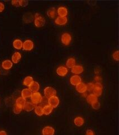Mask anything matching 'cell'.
<instances>
[{"label":"cell","mask_w":119,"mask_h":135,"mask_svg":"<svg viewBox=\"0 0 119 135\" xmlns=\"http://www.w3.org/2000/svg\"><path fill=\"white\" fill-rule=\"evenodd\" d=\"M86 85H87V91L89 92H92L93 88V86H94V83H92V82L88 83V84H86Z\"/></svg>","instance_id":"obj_32"},{"label":"cell","mask_w":119,"mask_h":135,"mask_svg":"<svg viewBox=\"0 0 119 135\" xmlns=\"http://www.w3.org/2000/svg\"><path fill=\"white\" fill-rule=\"evenodd\" d=\"M102 90L103 87L101 83L95 82L94 83V86H93V88L92 90L93 94H94L98 98V97L101 96L102 94Z\"/></svg>","instance_id":"obj_3"},{"label":"cell","mask_w":119,"mask_h":135,"mask_svg":"<svg viewBox=\"0 0 119 135\" xmlns=\"http://www.w3.org/2000/svg\"><path fill=\"white\" fill-rule=\"evenodd\" d=\"M72 41V36L68 33H64L61 36V42L65 46L69 45Z\"/></svg>","instance_id":"obj_5"},{"label":"cell","mask_w":119,"mask_h":135,"mask_svg":"<svg viewBox=\"0 0 119 135\" xmlns=\"http://www.w3.org/2000/svg\"><path fill=\"white\" fill-rule=\"evenodd\" d=\"M112 57L115 61H118V50L115 51L113 53Z\"/></svg>","instance_id":"obj_33"},{"label":"cell","mask_w":119,"mask_h":135,"mask_svg":"<svg viewBox=\"0 0 119 135\" xmlns=\"http://www.w3.org/2000/svg\"><path fill=\"white\" fill-rule=\"evenodd\" d=\"M34 44L30 40H26L23 42V49L24 51H30L34 49Z\"/></svg>","instance_id":"obj_6"},{"label":"cell","mask_w":119,"mask_h":135,"mask_svg":"<svg viewBox=\"0 0 119 135\" xmlns=\"http://www.w3.org/2000/svg\"><path fill=\"white\" fill-rule=\"evenodd\" d=\"M59 104V99L56 95L51 97V98L48 99V105H49L52 108H56L58 107Z\"/></svg>","instance_id":"obj_7"},{"label":"cell","mask_w":119,"mask_h":135,"mask_svg":"<svg viewBox=\"0 0 119 135\" xmlns=\"http://www.w3.org/2000/svg\"><path fill=\"white\" fill-rule=\"evenodd\" d=\"M40 84L37 82L34 81L33 83L29 87V88L31 91L32 92H38L40 90Z\"/></svg>","instance_id":"obj_21"},{"label":"cell","mask_w":119,"mask_h":135,"mask_svg":"<svg viewBox=\"0 0 119 135\" xmlns=\"http://www.w3.org/2000/svg\"><path fill=\"white\" fill-rule=\"evenodd\" d=\"M75 63H76L75 59L73 57H70L67 60L66 64L67 68L71 69L72 67L75 65Z\"/></svg>","instance_id":"obj_28"},{"label":"cell","mask_w":119,"mask_h":135,"mask_svg":"<svg viewBox=\"0 0 119 135\" xmlns=\"http://www.w3.org/2000/svg\"><path fill=\"white\" fill-rule=\"evenodd\" d=\"M83 67L80 65H75L71 68V71L73 74L75 75L80 74L83 72Z\"/></svg>","instance_id":"obj_10"},{"label":"cell","mask_w":119,"mask_h":135,"mask_svg":"<svg viewBox=\"0 0 119 135\" xmlns=\"http://www.w3.org/2000/svg\"><path fill=\"white\" fill-rule=\"evenodd\" d=\"M34 17L30 12H28L25 14L23 16V21L25 23H30L32 22Z\"/></svg>","instance_id":"obj_19"},{"label":"cell","mask_w":119,"mask_h":135,"mask_svg":"<svg viewBox=\"0 0 119 135\" xmlns=\"http://www.w3.org/2000/svg\"><path fill=\"white\" fill-rule=\"evenodd\" d=\"M23 110V109L21 108L18 106H16V105L15 104L14 107V109H13V111L14 113L15 114H19L22 112Z\"/></svg>","instance_id":"obj_31"},{"label":"cell","mask_w":119,"mask_h":135,"mask_svg":"<svg viewBox=\"0 0 119 135\" xmlns=\"http://www.w3.org/2000/svg\"><path fill=\"white\" fill-rule=\"evenodd\" d=\"M35 106L36 105L35 104H34L32 102H30V101H26L23 108V109L26 112H30L33 111V110L34 109Z\"/></svg>","instance_id":"obj_15"},{"label":"cell","mask_w":119,"mask_h":135,"mask_svg":"<svg viewBox=\"0 0 119 135\" xmlns=\"http://www.w3.org/2000/svg\"><path fill=\"white\" fill-rule=\"evenodd\" d=\"M68 22V19L67 17H60L58 16L55 19L54 23L57 25H64Z\"/></svg>","instance_id":"obj_12"},{"label":"cell","mask_w":119,"mask_h":135,"mask_svg":"<svg viewBox=\"0 0 119 135\" xmlns=\"http://www.w3.org/2000/svg\"><path fill=\"white\" fill-rule=\"evenodd\" d=\"M26 99L22 98V97L21 96L16 100L15 105H16V106H18L23 109V108L24 107L25 103H26Z\"/></svg>","instance_id":"obj_18"},{"label":"cell","mask_w":119,"mask_h":135,"mask_svg":"<svg viewBox=\"0 0 119 135\" xmlns=\"http://www.w3.org/2000/svg\"><path fill=\"white\" fill-rule=\"evenodd\" d=\"M11 4L12 6L15 7H19V1H12Z\"/></svg>","instance_id":"obj_37"},{"label":"cell","mask_w":119,"mask_h":135,"mask_svg":"<svg viewBox=\"0 0 119 135\" xmlns=\"http://www.w3.org/2000/svg\"><path fill=\"white\" fill-rule=\"evenodd\" d=\"M45 19L39 13H36L34 15V25L37 28H41L45 24Z\"/></svg>","instance_id":"obj_1"},{"label":"cell","mask_w":119,"mask_h":135,"mask_svg":"<svg viewBox=\"0 0 119 135\" xmlns=\"http://www.w3.org/2000/svg\"><path fill=\"white\" fill-rule=\"evenodd\" d=\"M57 74L61 77H64L68 72V70L67 68L64 66H60L58 67L56 70Z\"/></svg>","instance_id":"obj_9"},{"label":"cell","mask_w":119,"mask_h":135,"mask_svg":"<svg viewBox=\"0 0 119 135\" xmlns=\"http://www.w3.org/2000/svg\"><path fill=\"white\" fill-rule=\"evenodd\" d=\"M28 4L29 1H19V6L21 7H26Z\"/></svg>","instance_id":"obj_34"},{"label":"cell","mask_w":119,"mask_h":135,"mask_svg":"<svg viewBox=\"0 0 119 135\" xmlns=\"http://www.w3.org/2000/svg\"><path fill=\"white\" fill-rule=\"evenodd\" d=\"M32 93L33 92H31V91L30 90L29 88H24V89L21 91V97L25 99L29 98L31 97Z\"/></svg>","instance_id":"obj_17"},{"label":"cell","mask_w":119,"mask_h":135,"mask_svg":"<svg viewBox=\"0 0 119 135\" xmlns=\"http://www.w3.org/2000/svg\"><path fill=\"white\" fill-rule=\"evenodd\" d=\"M23 42L20 39H16L13 41V43H12V45H13V47L16 49L20 50L23 49Z\"/></svg>","instance_id":"obj_22"},{"label":"cell","mask_w":119,"mask_h":135,"mask_svg":"<svg viewBox=\"0 0 119 135\" xmlns=\"http://www.w3.org/2000/svg\"><path fill=\"white\" fill-rule=\"evenodd\" d=\"M42 98V97L40 93L39 92H33L30 97L31 102L35 105H37L41 103Z\"/></svg>","instance_id":"obj_2"},{"label":"cell","mask_w":119,"mask_h":135,"mask_svg":"<svg viewBox=\"0 0 119 135\" xmlns=\"http://www.w3.org/2000/svg\"><path fill=\"white\" fill-rule=\"evenodd\" d=\"M1 66L3 69L9 70L13 66V62L10 60H5L2 61Z\"/></svg>","instance_id":"obj_16"},{"label":"cell","mask_w":119,"mask_h":135,"mask_svg":"<svg viewBox=\"0 0 119 135\" xmlns=\"http://www.w3.org/2000/svg\"><path fill=\"white\" fill-rule=\"evenodd\" d=\"M34 112L38 116H42L44 114L43 110H42V107L41 105H36L34 108Z\"/></svg>","instance_id":"obj_29"},{"label":"cell","mask_w":119,"mask_h":135,"mask_svg":"<svg viewBox=\"0 0 119 135\" xmlns=\"http://www.w3.org/2000/svg\"><path fill=\"white\" fill-rule=\"evenodd\" d=\"M42 110H43V114L44 115H48L52 113L53 110V108L48 104L42 107Z\"/></svg>","instance_id":"obj_27"},{"label":"cell","mask_w":119,"mask_h":135,"mask_svg":"<svg viewBox=\"0 0 119 135\" xmlns=\"http://www.w3.org/2000/svg\"><path fill=\"white\" fill-rule=\"evenodd\" d=\"M86 101L88 104H92V103L98 101V98L94 94H90V95H87V96L86 97Z\"/></svg>","instance_id":"obj_25"},{"label":"cell","mask_w":119,"mask_h":135,"mask_svg":"<svg viewBox=\"0 0 119 135\" xmlns=\"http://www.w3.org/2000/svg\"><path fill=\"white\" fill-rule=\"evenodd\" d=\"M91 105V107H92V109H95V110H99L101 107L100 103L99 101H96V102L92 103Z\"/></svg>","instance_id":"obj_30"},{"label":"cell","mask_w":119,"mask_h":135,"mask_svg":"<svg viewBox=\"0 0 119 135\" xmlns=\"http://www.w3.org/2000/svg\"><path fill=\"white\" fill-rule=\"evenodd\" d=\"M5 8V5H4V3L0 2V13L4 11Z\"/></svg>","instance_id":"obj_39"},{"label":"cell","mask_w":119,"mask_h":135,"mask_svg":"<svg viewBox=\"0 0 119 135\" xmlns=\"http://www.w3.org/2000/svg\"><path fill=\"white\" fill-rule=\"evenodd\" d=\"M42 105H43V107L45 106V105H46L48 104V99H47L45 97H43V98H42V100H41V103Z\"/></svg>","instance_id":"obj_35"},{"label":"cell","mask_w":119,"mask_h":135,"mask_svg":"<svg viewBox=\"0 0 119 135\" xmlns=\"http://www.w3.org/2000/svg\"><path fill=\"white\" fill-rule=\"evenodd\" d=\"M46 14L51 19H54L56 18V16L57 15V11L55 7H51L49 8L46 12Z\"/></svg>","instance_id":"obj_24"},{"label":"cell","mask_w":119,"mask_h":135,"mask_svg":"<svg viewBox=\"0 0 119 135\" xmlns=\"http://www.w3.org/2000/svg\"><path fill=\"white\" fill-rule=\"evenodd\" d=\"M74 123L76 126L80 127L82 126L84 123V118L80 116L75 117L74 119Z\"/></svg>","instance_id":"obj_23"},{"label":"cell","mask_w":119,"mask_h":135,"mask_svg":"<svg viewBox=\"0 0 119 135\" xmlns=\"http://www.w3.org/2000/svg\"><path fill=\"white\" fill-rule=\"evenodd\" d=\"M86 135H95L94 132L91 129H88L86 131Z\"/></svg>","instance_id":"obj_38"},{"label":"cell","mask_w":119,"mask_h":135,"mask_svg":"<svg viewBox=\"0 0 119 135\" xmlns=\"http://www.w3.org/2000/svg\"><path fill=\"white\" fill-rule=\"evenodd\" d=\"M34 81V79L31 76H27V77L24 78L23 83L24 86L29 87L33 83Z\"/></svg>","instance_id":"obj_26"},{"label":"cell","mask_w":119,"mask_h":135,"mask_svg":"<svg viewBox=\"0 0 119 135\" xmlns=\"http://www.w3.org/2000/svg\"><path fill=\"white\" fill-rule=\"evenodd\" d=\"M0 135H7V132L4 130L0 131Z\"/></svg>","instance_id":"obj_40"},{"label":"cell","mask_w":119,"mask_h":135,"mask_svg":"<svg viewBox=\"0 0 119 135\" xmlns=\"http://www.w3.org/2000/svg\"><path fill=\"white\" fill-rule=\"evenodd\" d=\"M69 81L72 85L76 86L82 82V78L78 75H74L71 77Z\"/></svg>","instance_id":"obj_8"},{"label":"cell","mask_w":119,"mask_h":135,"mask_svg":"<svg viewBox=\"0 0 119 135\" xmlns=\"http://www.w3.org/2000/svg\"><path fill=\"white\" fill-rule=\"evenodd\" d=\"M21 59V54L19 52H15L13 54L11 57L12 62L14 64H18Z\"/></svg>","instance_id":"obj_20"},{"label":"cell","mask_w":119,"mask_h":135,"mask_svg":"<svg viewBox=\"0 0 119 135\" xmlns=\"http://www.w3.org/2000/svg\"><path fill=\"white\" fill-rule=\"evenodd\" d=\"M95 81L96 82H98V83H101L102 81V77L101 76L99 75H97L95 76V77L94 78Z\"/></svg>","instance_id":"obj_36"},{"label":"cell","mask_w":119,"mask_h":135,"mask_svg":"<svg viewBox=\"0 0 119 135\" xmlns=\"http://www.w3.org/2000/svg\"><path fill=\"white\" fill-rule=\"evenodd\" d=\"M44 94L45 98L49 99L51 97L56 96L57 94V91L56 89H54L52 87H46L44 90Z\"/></svg>","instance_id":"obj_4"},{"label":"cell","mask_w":119,"mask_h":135,"mask_svg":"<svg viewBox=\"0 0 119 135\" xmlns=\"http://www.w3.org/2000/svg\"><path fill=\"white\" fill-rule=\"evenodd\" d=\"M55 133V129L51 126H46L42 130V135H54Z\"/></svg>","instance_id":"obj_11"},{"label":"cell","mask_w":119,"mask_h":135,"mask_svg":"<svg viewBox=\"0 0 119 135\" xmlns=\"http://www.w3.org/2000/svg\"><path fill=\"white\" fill-rule=\"evenodd\" d=\"M57 12L59 16L67 17V15H68V10L64 6H61L58 8Z\"/></svg>","instance_id":"obj_14"},{"label":"cell","mask_w":119,"mask_h":135,"mask_svg":"<svg viewBox=\"0 0 119 135\" xmlns=\"http://www.w3.org/2000/svg\"><path fill=\"white\" fill-rule=\"evenodd\" d=\"M75 89L80 94H84L87 92V85L83 82L79 83L78 85L75 86Z\"/></svg>","instance_id":"obj_13"}]
</instances>
